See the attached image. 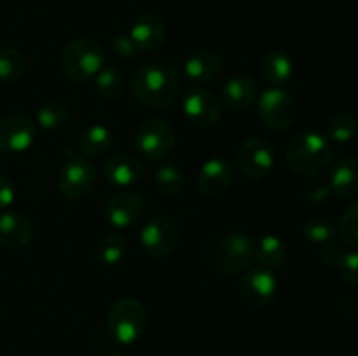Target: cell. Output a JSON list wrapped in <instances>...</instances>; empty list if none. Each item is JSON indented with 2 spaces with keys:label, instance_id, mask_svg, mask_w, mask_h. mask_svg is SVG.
<instances>
[{
  "label": "cell",
  "instance_id": "6da1fadb",
  "mask_svg": "<svg viewBox=\"0 0 358 356\" xmlns=\"http://www.w3.org/2000/svg\"><path fill=\"white\" fill-rule=\"evenodd\" d=\"M131 94L142 107L164 110L177 101L180 82L171 66L163 63H145L133 73Z\"/></svg>",
  "mask_w": 358,
  "mask_h": 356
},
{
  "label": "cell",
  "instance_id": "7a4b0ae2",
  "mask_svg": "<svg viewBox=\"0 0 358 356\" xmlns=\"http://www.w3.org/2000/svg\"><path fill=\"white\" fill-rule=\"evenodd\" d=\"M334 159L331 140L317 131L299 133L294 136L287 150V164L294 173L313 178L324 173Z\"/></svg>",
  "mask_w": 358,
  "mask_h": 356
},
{
  "label": "cell",
  "instance_id": "3957f363",
  "mask_svg": "<svg viewBox=\"0 0 358 356\" xmlns=\"http://www.w3.org/2000/svg\"><path fill=\"white\" fill-rule=\"evenodd\" d=\"M59 66L63 75L73 82H90L105 66V51L93 38H76L62 51Z\"/></svg>",
  "mask_w": 358,
  "mask_h": 356
},
{
  "label": "cell",
  "instance_id": "277c9868",
  "mask_svg": "<svg viewBox=\"0 0 358 356\" xmlns=\"http://www.w3.org/2000/svg\"><path fill=\"white\" fill-rule=\"evenodd\" d=\"M147 313L142 302L131 297L115 300L107 314V328L117 344H135L145 332Z\"/></svg>",
  "mask_w": 358,
  "mask_h": 356
},
{
  "label": "cell",
  "instance_id": "5b68a950",
  "mask_svg": "<svg viewBox=\"0 0 358 356\" xmlns=\"http://www.w3.org/2000/svg\"><path fill=\"white\" fill-rule=\"evenodd\" d=\"M213 265L222 274L233 276L247 271L254 260V237L245 232H227L212 248Z\"/></svg>",
  "mask_w": 358,
  "mask_h": 356
},
{
  "label": "cell",
  "instance_id": "8992f818",
  "mask_svg": "<svg viewBox=\"0 0 358 356\" xmlns=\"http://www.w3.org/2000/svg\"><path fill=\"white\" fill-rule=\"evenodd\" d=\"M135 147L145 161L161 163L175 147L173 128L163 119H147L136 128Z\"/></svg>",
  "mask_w": 358,
  "mask_h": 356
},
{
  "label": "cell",
  "instance_id": "52a82bcc",
  "mask_svg": "<svg viewBox=\"0 0 358 356\" xmlns=\"http://www.w3.org/2000/svg\"><path fill=\"white\" fill-rule=\"evenodd\" d=\"M297 101L290 93L282 87H271L266 89L257 100V114L268 128L289 129L294 126L297 119Z\"/></svg>",
  "mask_w": 358,
  "mask_h": 356
},
{
  "label": "cell",
  "instance_id": "ba28073f",
  "mask_svg": "<svg viewBox=\"0 0 358 356\" xmlns=\"http://www.w3.org/2000/svg\"><path fill=\"white\" fill-rule=\"evenodd\" d=\"M96 184L93 164L80 156H70L58 175V188L70 201H79L91 194Z\"/></svg>",
  "mask_w": 358,
  "mask_h": 356
},
{
  "label": "cell",
  "instance_id": "9c48e42d",
  "mask_svg": "<svg viewBox=\"0 0 358 356\" xmlns=\"http://www.w3.org/2000/svg\"><path fill=\"white\" fill-rule=\"evenodd\" d=\"M275 147L264 138H248L238 150V168L250 180H262L275 168Z\"/></svg>",
  "mask_w": 358,
  "mask_h": 356
},
{
  "label": "cell",
  "instance_id": "30bf717a",
  "mask_svg": "<svg viewBox=\"0 0 358 356\" xmlns=\"http://www.w3.org/2000/svg\"><path fill=\"white\" fill-rule=\"evenodd\" d=\"M178 239V227L166 216L150 218L140 232V246L152 258H164L173 253Z\"/></svg>",
  "mask_w": 358,
  "mask_h": 356
},
{
  "label": "cell",
  "instance_id": "8fae6325",
  "mask_svg": "<svg viewBox=\"0 0 358 356\" xmlns=\"http://www.w3.org/2000/svg\"><path fill=\"white\" fill-rule=\"evenodd\" d=\"M182 108L187 121L196 128H210L217 124L222 115L220 98L206 87H191L184 94Z\"/></svg>",
  "mask_w": 358,
  "mask_h": 356
},
{
  "label": "cell",
  "instance_id": "7c38bea8",
  "mask_svg": "<svg viewBox=\"0 0 358 356\" xmlns=\"http://www.w3.org/2000/svg\"><path fill=\"white\" fill-rule=\"evenodd\" d=\"M37 138V122L21 114L0 119V152L21 154Z\"/></svg>",
  "mask_w": 358,
  "mask_h": 356
},
{
  "label": "cell",
  "instance_id": "4fadbf2b",
  "mask_svg": "<svg viewBox=\"0 0 358 356\" xmlns=\"http://www.w3.org/2000/svg\"><path fill=\"white\" fill-rule=\"evenodd\" d=\"M147 212H149V205L145 199L131 191L115 192L108 198L107 206H105L107 220L119 229L135 225L143 215H147Z\"/></svg>",
  "mask_w": 358,
  "mask_h": 356
},
{
  "label": "cell",
  "instance_id": "5bb4252c",
  "mask_svg": "<svg viewBox=\"0 0 358 356\" xmlns=\"http://www.w3.org/2000/svg\"><path fill=\"white\" fill-rule=\"evenodd\" d=\"M278 290V279L271 269L252 267L247 269L240 281L241 297L252 307H266L273 302Z\"/></svg>",
  "mask_w": 358,
  "mask_h": 356
},
{
  "label": "cell",
  "instance_id": "9a60e30c",
  "mask_svg": "<svg viewBox=\"0 0 358 356\" xmlns=\"http://www.w3.org/2000/svg\"><path fill=\"white\" fill-rule=\"evenodd\" d=\"M231 184H233V166L220 157L206 161L198 173V188L206 198H219L226 194Z\"/></svg>",
  "mask_w": 358,
  "mask_h": 356
},
{
  "label": "cell",
  "instance_id": "2e32d148",
  "mask_svg": "<svg viewBox=\"0 0 358 356\" xmlns=\"http://www.w3.org/2000/svg\"><path fill=\"white\" fill-rule=\"evenodd\" d=\"M136 51L149 52L156 51L166 40V24L157 14L145 13L138 16L129 30Z\"/></svg>",
  "mask_w": 358,
  "mask_h": 356
},
{
  "label": "cell",
  "instance_id": "e0dca14e",
  "mask_svg": "<svg viewBox=\"0 0 358 356\" xmlns=\"http://www.w3.org/2000/svg\"><path fill=\"white\" fill-rule=\"evenodd\" d=\"M145 168L131 154H112L103 163V175L110 184L117 187H131L143 178Z\"/></svg>",
  "mask_w": 358,
  "mask_h": 356
},
{
  "label": "cell",
  "instance_id": "ac0fdd59",
  "mask_svg": "<svg viewBox=\"0 0 358 356\" xmlns=\"http://www.w3.org/2000/svg\"><path fill=\"white\" fill-rule=\"evenodd\" d=\"M35 227L28 215L20 212H6L0 215V244L10 250H20L34 239Z\"/></svg>",
  "mask_w": 358,
  "mask_h": 356
},
{
  "label": "cell",
  "instance_id": "d6986e66",
  "mask_svg": "<svg viewBox=\"0 0 358 356\" xmlns=\"http://www.w3.org/2000/svg\"><path fill=\"white\" fill-rule=\"evenodd\" d=\"M257 82L254 77L245 75V73L229 77L227 80H224L222 87H220V100L227 108H233V110H245V108L252 107L257 100Z\"/></svg>",
  "mask_w": 358,
  "mask_h": 356
},
{
  "label": "cell",
  "instance_id": "ffe728a7",
  "mask_svg": "<svg viewBox=\"0 0 358 356\" xmlns=\"http://www.w3.org/2000/svg\"><path fill=\"white\" fill-rule=\"evenodd\" d=\"M222 68V59L212 49H198L191 52L184 63V73L196 84L212 82Z\"/></svg>",
  "mask_w": 358,
  "mask_h": 356
},
{
  "label": "cell",
  "instance_id": "44dd1931",
  "mask_svg": "<svg viewBox=\"0 0 358 356\" xmlns=\"http://www.w3.org/2000/svg\"><path fill=\"white\" fill-rule=\"evenodd\" d=\"M331 191L341 199L358 195V157H343L331 175Z\"/></svg>",
  "mask_w": 358,
  "mask_h": 356
},
{
  "label": "cell",
  "instance_id": "7402d4cb",
  "mask_svg": "<svg viewBox=\"0 0 358 356\" xmlns=\"http://www.w3.org/2000/svg\"><path fill=\"white\" fill-rule=\"evenodd\" d=\"M261 73L269 84H275L276 87L283 86L292 79V59L280 49H269L261 58Z\"/></svg>",
  "mask_w": 358,
  "mask_h": 356
},
{
  "label": "cell",
  "instance_id": "603a6c76",
  "mask_svg": "<svg viewBox=\"0 0 358 356\" xmlns=\"http://www.w3.org/2000/svg\"><path fill=\"white\" fill-rule=\"evenodd\" d=\"M287 257V246L278 236L264 234L254 239V260L261 264V267L273 269L283 264Z\"/></svg>",
  "mask_w": 358,
  "mask_h": 356
},
{
  "label": "cell",
  "instance_id": "cb8c5ba5",
  "mask_svg": "<svg viewBox=\"0 0 358 356\" xmlns=\"http://www.w3.org/2000/svg\"><path fill=\"white\" fill-rule=\"evenodd\" d=\"M72 119V108L65 100H49L37 110V122L45 131H56V129L66 126Z\"/></svg>",
  "mask_w": 358,
  "mask_h": 356
},
{
  "label": "cell",
  "instance_id": "d4e9b609",
  "mask_svg": "<svg viewBox=\"0 0 358 356\" xmlns=\"http://www.w3.org/2000/svg\"><path fill=\"white\" fill-rule=\"evenodd\" d=\"M96 94L103 101H115L124 94V75L115 66H103L96 75Z\"/></svg>",
  "mask_w": 358,
  "mask_h": 356
},
{
  "label": "cell",
  "instance_id": "484cf974",
  "mask_svg": "<svg viewBox=\"0 0 358 356\" xmlns=\"http://www.w3.org/2000/svg\"><path fill=\"white\" fill-rule=\"evenodd\" d=\"M112 147L110 129L101 124H94L83 133L79 140V150L84 156L96 157L107 152Z\"/></svg>",
  "mask_w": 358,
  "mask_h": 356
},
{
  "label": "cell",
  "instance_id": "4316f807",
  "mask_svg": "<svg viewBox=\"0 0 358 356\" xmlns=\"http://www.w3.org/2000/svg\"><path fill=\"white\" fill-rule=\"evenodd\" d=\"M27 70V58L13 47L0 49V84H14Z\"/></svg>",
  "mask_w": 358,
  "mask_h": 356
},
{
  "label": "cell",
  "instance_id": "83f0119b",
  "mask_svg": "<svg viewBox=\"0 0 358 356\" xmlns=\"http://www.w3.org/2000/svg\"><path fill=\"white\" fill-rule=\"evenodd\" d=\"M156 185L163 194L178 195L185 188V175L175 163H163L156 171Z\"/></svg>",
  "mask_w": 358,
  "mask_h": 356
},
{
  "label": "cell",
  "instance_id": "f1b7e54d",
  "mask_svg": "<svg viewBox=\"0 0 358 356\" xmlns=\"http://www.w3.org/2000/svg\"><path fill=\"white\" fill-rule=\"evenodd\" d=\"M327 138L338 143H348L352 142L358 133V121L353 114L348 112H341L336 114L331 121L327 122Z\"/></svg>",
  "mask_w": 358,
  "mask_h": 356
},
{
  "label": "cell",
  "instance_id": "f546056e",
  "mask_svg": "<svg viewBox=\"0 0 358 356\" xmlns=\"http://www.w3.org/2000/svg\"><path fill=\"white\" fill-rule=\"evenodd\" d=\"M126 253V239L124 236L117 232L105 234L96 244V255L103 264L115 265L122 260Z\"/></svg>",
  "mask_w": 358,
  "mask_h": 356
},
{
  "label": "cell",
  "instance_id": "4dcf8cb0",
  "mask_svg": "<svg viewBox=\"0 0 358 356\" xmlns=\"http://www.w3.org/2000/svg\"><path fill=\"white\" fill-rule=\"evenodd\" d=\"M303 232L308 241H311L313 244L324 246V244L334 241L336 225L332 223V220L325 218V216H313V218H310L304 223Z\"/></svg>",
  "mask_w": 358,
  "mask_h": 356
},
{
  "label": "cell",
  "instance_id": "1f68e13d",
  "mask_svg": "<svg viewBox=\"0 0 358 356\" xmlns=\"http://www.w3.org/2000/svg\"><path fill=\"white\" fill-rule=\"evenodd\" d=\"M339 236L346 246L358 250V201L343 212L339 220Z\"/></svg>",
  "mask_w": 358,
  "mask_h": 356
},
{
  "label": "cell",
  "instance_id": "d6a6232c",
  "mask_svg": "<svg viewBox=\"0 0 358 356\" xmlns=\"http://www.w3.org/2000/svg\"><path fill=\"white\" fill-rule=\"evenodd\" d=\"M101 47H103L105 54L112 56V58L115 59H122V61L131 59L133 56L136 54V47L135 44H133L131 37L124 34H119V35H114V37H110L107 42H105V45H101Z\"/></svg>",
  "mask_w": 358,
  "mask_h": 356
},
{
  "label": "cell",
  "instance_id": "836d02e7",
  "mask_svg": "<svg viewBox=\"0 0 358 356\" xmlns=\"http://www.w3.org/2000/svg\"><path fill=\"white\" fill-rule=\"evenodd\" d=\"M338 271L348 285L358 288V251H345L338 262Z\"/></svg>",
  "mask_w": 358,
  "mask_h": 356
},
{
  "label": "cell",
  "instance_id": "e575fe53",
  "mask_svg": "<svg viewBox=\"0 0 358 356\" xmlns=\"http://www.w3.org/2000/svg\"><path fill=\"white\" fill-rule=\"evenodd\" d=\"M331 192L332 191L329 184H324V181H313V184H310L304 188V199H306L310 205H318V202H324Z\"/></svg>",
  "mask_w": 358,
  "mask_h": 356
},
{
  "label": "cell",
  "instance_id": "d590c367",
  "mask_svg": "<svg viewBox=\"0 0 358 356\" xmlns=\"http://www.w3.org/2000/svg\"><path fill=\"white\" fill-rule=\"evenodd\" d=\"M343 253H345V250H343L339 244L327 243V244H324L320 250H318V258H320V260L324 262L325 265H331V267H338V262L341 260Z\"/></svg>",
  "mask_w": 358,
  "mask_h": 356
},
{
  "label": "cell",
  "instance_id": "8d00e7d4",
  "mask_svg": "<svg viewBox=\"0 0 358 356\" xmlns=\"http://www.w3.org/2000/svg\"><path fill=\"white\" fill-rule=\"evenodd\" d=\"M16 191L13 181L7 177H0V209H7L14 202Z\"/></svg>",
  "mask_w": 358,
  "mask_h": 356
},
{
  "label": "cell",
  "instance_id": "74e56055",
  "mask_svg": "<svg viewBox=\"0 0 358 356\" xmlns=\"http://www.w3.org/2000/svg\"><path fill=\"white\" fill-rule=\"evenodd\" d=\"M103 356H128V355H126L124 351H121V349H110V351L105 353Z\"/></svg>",
  "mask_w": 358,
  "mask_h": 356
}]
</instances>
